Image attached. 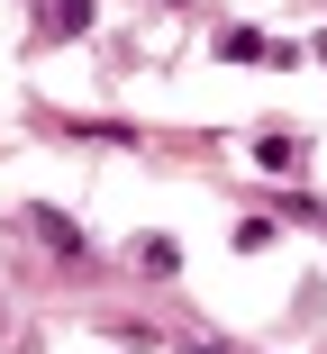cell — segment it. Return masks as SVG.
<instances>
[{
	"instance_id": "obj_1",
	"label": "cell",
	"mask_w": 327,
	"mask_h": 354,
	"mask_svg": "<svg viewBox=\"0 0 327 354\" xmlns=\"http://www.w3.org/2000/svg\"><path fill=\"white\" fill-rule=\"evenodd\" d=\"M200 354H227V345H200Z\"/></svg>"
}]
</instances>
